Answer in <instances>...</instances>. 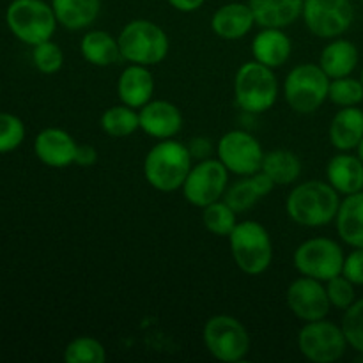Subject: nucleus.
Listing matches in <instances>:
<instances>
[{
  "mask_svg": "<svg viewBox=\"0 0 363 363\" xmlns=\"http://www.w3.org/2000/svg\"><path fill=\"white\" fill-rule=\"evenodd\" d=\"M342 275L354 286H363V248H354L350 255H346Z\"/></svg>",
  "mask_w": 363,
  "mask_h": 363,
  "instance_id": "37",
  "label": "nucleus"
},
{
  "mask_svg": "<svg viewBox=\"0 0 363 363\" xmlns=\"http://www.w3.org/2000/svg\"><path fill=\"white\" fill-rule=\"evenodd\" d=\"M340 202V194L328 181L311 179L296 184L289 191L286 199V211L298 225L318 229L335 222Z\"/></svg>",
  "mask_w": 363,
  "mask_h": 363,
  "instance_id": "1",
  "label": "nucleus"
},
{
  "mask_svg": "<svg viewBox=\"0 0 363 363\" xmlns=\"http://www.w3.org/2000/svg\"><path fill=\"white\" fill-rule=\"evenodd\" d=\"M342 247L332 238L318 236L303 241L294 250L293 264L303 277L328 282L333 277L340 275L344 268Z\"/></svg>",
  "mask_w": 363,
  "mask_h": 363,
  "instance_id": "9",
  "label": "nucleus"
},
{
  "mask_svg": "<svg viewBox=\"0 0 363 363\" xmlns=\"http://www.w3.org/2000/svg\"><path fill=\"white\" fill-rule=\"evenodd\" d=\"M326 179L340 195H353L363 191V162L360 156L339 151L326 165Z\"/></svg>",
  "mask_w": 363,
  "mask_h": 363,
  "instance_id": "19",
  "label": "nucleus"
},
{
  "mask_svg": "<svg viewBox=\"0 0 363 363\" xmlns=\"http://www.w3.org/2000/svg\"><path fill=\"white\" fill-rule=\"evenodd\" d=\"M286 301L289 311L305 323L325 319L332 308L325 282L303 275L289 284Z\"/></svg>",
  "mask_w": 363,
  "mask_h": 363,
  "instance_id": "14",
  "label": "nucleus"
},
{
  "mask_svg": "<svg viewBox=\"0 0 363 363\" xmlns=\"http://www.w3.org/2000/svg\"><path fill=\"white\" fill-rule=\"evenodd\" d=\"M250 179H252V183H254V186H255V190H257V194L261 195V199L262 197H268V195L273 191V188L277 186V184L273 183L272 177H269L266 172H262V170H259V172L252 174Z\"/></svg>",
  "mask_w": 363,
  "mask_h": 363,
  "instance_id": "40",
  "label": "nucleus"
},
{
  "mask_svg": "<svg viewBox=\"0 0 363 363\" xmlns=\"http://www.w3.org/2000/svg\"><path fill=\"white\" fill-rule=\"evenodd\" d=\"M340 240L353 248H363V191L346 195L335 218Z\"/></svg>",
  "mask_w": 363,
  "mask_h": 363,
  "instance_id": "24",
  "label": "nucleus"
},
{
  "mask_svg": "<svg viewBox=\"0 0 363 363\" xmlns=\"http://www.w3.org/2000/svg\"><path fill=\"white\" fill-rule=\"evenodd\" d=\"M80 53L89 64L98 67H108L123 59L119 39L106 30L85 32L80 41Z\"/></svg>",
  "mask_w": 363,
  "mask_h": 363,
  "instance_id": "26",
  "label": "nucleus"
},
{
  "mask_svg": "<svg viewBox=\"0 0 363 363\" xmlns=\"http://www.w3.org/2000/svg\"><path fill=\"white\" fill-rule=\"evenodd\" d=\"M360 80H362V84H363V69H362V74H360Z\"/></svg>",
  "mask_w": 363,
  "mask_h": 363,
  "instance_id": "43",
  "label": "nucleus"
},
{
  "mask_svg": "<svg viewBox=\"0 0 363 363\" xmlns=\"http://www.w3.org/2000/svg\"><path fill=\"white\" fill-rule=\"evenodd\" d=\"M32 62L43 74H55L64 66V52L52 39L32 46Z\"/></svg>",
  "mask_w": 363,
  "mask_h": 363,
  "instance_id": "33",
  "label": "nucleus"
},
{
  "mask_svg": "<svg viewBox=\"0 0 363 363\" xmlns=\"http://www.w3.org/2000/svg\"><path fill=\"white\" fill-rule=\"evenodd\" d=\"M358 62H360V52L357 45L350 39L335 38L330 39L328 45L321 50L318 64L328 74L330 80H335L353 74Z\"/></svg>",
  "mask_w": 363,
  "mask_h": 363,
  "instance_id": "22",
  "label": "nucleus"
},
{
  "mask_svg": "<svg viewBox=\"0 0 363 363\" xmlns=\"http://www.w3.org/2000/svg\"><path fill=\"white\" fill-rule=\"evenodd\" d=\"M255 18L248 2H229L220 6L211 16V28L220 39L238 41L250 34Z\"/></svg>",
  "mask_w": 363,
  "mask_h": 363,
  "instance_id": "18",
  "label": "nucleus"
},
{
  "mask_svg": "<svg viewBox=\"0 0 363 363\" xmlns=\"http://www.w3.org/2000/svg\"><path fill=\"white\" fill-rule=\"evenodd\" d=\"M57 21L67 30H84L99 16L101 0H50Z\"/></svg>",
  "mask_w": 363,
  "mask_h": 363,
  "instance_id": "25",
  "label": "nucleus"
},
{
  "mask_svg": "<svg viewBox=\"0 0 363 363\" xmlns=\"http://www.w3.org/2000/svg\"><path fill=\"white\" fill-rule=\"evenodd\" d=\"M25 124L18 116L9 112H0V155L13 152L23 144Z\"/></svg>",
  "mask_w": 363,
  "mask_h": 363,
  "instance_id": "34",
  "label": "nucleus"
},
{
  "mask_svg": "<svg viewBox=\"0 0 363 363\" xmlns=\"http://www.w3.org/2000/svg\"><path fill=\"white\" fill-rule=\"evenodd\" d=\"M99 126L108 137L112 138H126L131 137L137 130H140V121H138L137 108L124 105H113L101 113Z\"/></svg>",
  "mask_w": 363,
  "mask_h": 363,
  "instance_id": "28",
  "label": "nucleus"
},
{
  "mask_svg": "<svg viewBox=\"0 0 363 363\" xmlns=\"http://www.w3.org/2000/svg\"><path fill=\"white\" fill-rule=\"evenodd\" d=\"M191 162L186 144L176 138L158 140L144 158V177L155 190L170 194L183 188Z\"/></svg>",
  "mask_w": 363,
  "mask_h": 363,
  "instance_id": "2",
  "label": "nucleus"
},
{
  "mask_svg": "<svg viewBox=\"0 0 363 363\" xmlns=\"http://www.w3.org/2000/svg\"><path fill=\"white\" fill-rule=\"evenodd\" d=\"M190 149V155L194 160H208L211 158L213 152V142L208 137H195L194 140H190V144H186Z\"/></svg>",
  "mask_w": 363,
  "mask_h": 363,
  "instance_id": "38",
  "label": "nucleus"
},
{
  "mask_svg": "<svg viewBox=\"0 0 363 363\" xmlns=\"http://www.w3.org/2000/svg\"><path fill=\"white\" fill-rule=\"evenodd\" d=\"M357 152H358V156H360V160L363 162V138H362V142L360 144H358V147H357Z\"/></svg>",
  "mask_w": 363,
  "mask_h": 363,
  "instance_id": "42",
  "label": "nucleus"
},
{
  "mask_svg": "<svg viewBox=\"0 0 363 363\" xmlns=\"http://www.w3.org/2000/svg\"><path fill=\"white\" fill-rule=\"evenodd\" d=\"M98 162V151L94 145L91 144H78L77 156H74V163L80 167H92Z\"/></svg>",
  "mask_w": 363,
  "mask_h": 363,
  "instance_id": "39",
  "label": "nucleus"
},
{
  "mask_svg": "<svg viewBox=\"0 0 363 363\" xmlns=\"http://www.w3.org/2000/svg\"><path fill=\"white\" fill-rule=\"evenodd\" d=\"M362 2H363V0H362Z\"/></svg>",
  "mask_w": 363,
  "mask_h": 363,
  "instance_id": "44",
  "label": "nucleus"
},
{
  "mask_svg": "<svg viewBox=\"0 0 363 363\" xmlns=\"http://www.w3.org/2000/svg\"><path fill=\"white\" fill-rule=\"evenodd\" d=\"M179 13H195L204 6L206 0H167Z\"/></svg>",
  "mask_w": 363,
  "mask_h": 363,
  "instance_id": "41",
  "label": "nucleus"
},
{
  "mask_svg": "<svg viewBox=\"0 0 363 363\" xmlns=\"http://www.w3.org/2000/svg\"><path fill=\"white\" fill-rule=\"evenodd\" d=\"M121 55L130 64L156 66L163 62L170 52V39L158 23L151 20L128 21L117 35Z\"/></svg>",
  "mask_w": 363,
  "mask_h": 363,
  "instance_id": "4",
  "label": "nucleus"
},
{
  "mask_svg": "<svg viewBox=\"0 0 363 363\" xmlns=\"http://www.w3.org/2000/svg\"><path fill=\"white\" fill-rule=\"evenodd\" d=\"M6 23L18 41L35 46L53 38L59 21L52 4L45 0H11Z\"/></svg>",
  "mask_w": 363,
  "mask_h": 363,
  "instance_id": "6",
  "label": "nucleus"
},
{
  "mask_svg": "<svg viewBox=\"0 0 363 363\" xmlns=\"http://www.w3.org/2000/svg\"><path fill=\"white\" fill-rule=\"evenodd\" d=\"M229 247L234 262L245 275H262L272 266V236L262 223L254 220L238 223L229 236Z\"/></svg>",
  "mask_w": 363,
  "mask_h": 363,
  "instance_id": "5",
  "label": "nucleus"
},
{
  "mask_svg": "<svg viewBox=\"0 0 363 363\" xmlns=\"http://www.w3.org/2000/svg\"><path fill=\"white\" fill-rule=\"evenodd\" d=\"M78 144L62 128H45L34 138V155L50 169H66L74 163Z\"/></svg>",
  "mask_w": 363,
  "mask_h": 363,
  "instance_id": "16",
  "label": "nucleus"
},
{
  "mask_svg": "<svg viewBox=\"0 0 363 363\" xmlns=\"http://www.w3.org/2000/svg\"><path fill=\"white\" fill-rule=\"evenodd\" d=\"M202 223L208 233L229 238L240 222H238V213L222 199L202 208Z\"/></svg>",
  "mask_w": 363,
  "mask_h": 363,
  "instance_id": "29",
  "label": "nucleus"
},
{
  "mask_svg": "<svg viewBox=\"0 0 363 363\" xmlns=\"http://www.w3.org/2000/svg\"><path fill=\"white\" fill-rule=\"evenodd\" d=\"M340 326H342L347 344L363 354V298L354 301L347 311H344Z\"/></svg>",
  "mask_w": 363,
  "mask_h": 363,
  "instance_id": "35",
  "label": "nucleus"
},
{
  "mask_svg": "<svg viewBox=\"0 0 363 363\" xmlns=\"http://www.w3.org/2000/svg\"><path fill=\"white\" fill-rule=\"evenodd\" d=\"M223 201L240 215V213L250 211L261 201V195L255 190L250 176H245L243 179L236 181L234 184L227 186L225 194H223Z\"/></svg>",
  "mask_w": 363,
  "mask_h": 363,
  "instance_id": "32",
  "label": "nucleus"
},
{
  "mask_svg": "<svg viewBox=\"0 0 363 363\" xmlns=\"http://www.w3.org/2000/svg\"><path fill=\"white\" fill-rule=\"evenodd\" d=\"M328 99L333 105L340 106H358L363 101V84L362 80H357L350 77L335 78L330 82Z\"/></svg>",
  "mask_w": 363,
  "mask_h": 363,
  "instance_id": "31",
  "label": "nucleus"
},
{
  "mask_svg": "<svg viewBox=\"0 0 363 363\" xmlns=\"http://www.w3.org/2000/svg\"><path fill=\"white\" fill-rule=\"evenodd\" d=\"M255 23L262 28H287L301 18L303 0H248Z\"/></svg>",
  "mask_w": 363,
  "mask_h": 363,
  "instance_id": "21",
  "label": "nucleus"
},
{
  "mask_svg": "<svg viewBox=\"0 0 363 363\" xmlns=\"http://www.w3.org/2000/svg\"><path fill=\"white\" fill-rule=\"evenodd\" d=\"M325 286L330 305L337 311H347L357 301V289H354L357 286L350 279H346L342 273L325 282Z\"/></svg>",
  "mask_w": 363,
  "mask_h": 363,
  "instance_id": "36",
  "label": "nucleus"
},
{
  "mask_svg": "<svg viewBox=\"0 0 363 363\" xmlns=\"http://www.w3.org/2000/svg\"><path fill=\"white\" fill-rule=\"evenodd\" d=\"M330 82L332 80L319 64H298L284 80V98L296 113H314L328 99Z\"/></svg>",
  "mask_w": 363,
  "mask_h": 363,
  "instance_id": "7",
  "label": "nucleus"
},
{
  "mask_svg": "<svg viewBox=\"0 0 363 363\" xmlns=\"http://www.w3.org/2000/svg\"><path fill=\"white\" fill-rule=\"evenodd\" d=\"M347 346L342 326L326 318L305 323L298 333V347L308 362L333 363L344 357Z\"/></svg>",
  "mask_w": 363,
  "mask_h": 363,
  "instance_id": "10",
  "label": "nucleus"
},
{
  "mask_svg": "<svg viewBox=\"0 0 363 363\" xmlns=\"http://www.w3.org/2000/svg\"><path fill=\"white\" fill-rule=\"evenodd\" d=\"M301 18L315 38L335 39L351 28L354 7L351 0H303Z\"/></svg>",
  "mask_w": 363,
  "mask_h": 363,
  "instance_id": "11",
  "label": "nucleus"
},
{
  "mask_svg": "<svg viewBox=\"0 0 363 363\" xmlns=\"http://www.w3.org/2000/svg\"><path fill=\"white\" fill-rule=\"evenodd\" d=\"M261 170L272 177L277 186H289L300 179L301 162L289 149H272L264 155Z\"/></svg>",
  "mask_w": 363,
  "mask_h": 363,
  "instance_id": "27",
  "label": "nucleus"
},
{
  "mask_svg": "<svg viewBox=\"0 0 363 363\" xmlns=\"http://www.w3.org/2000/svg\"><path fill=\"white\" fill-rule=\"evenodd\" d=\"M202 340L211 357L225 363L245 360L252 346L250 333L243 323L227 314L213 315L206 321Z\"/></svg>",
  "mask_w": 363,
  "mask_h": 363,
  "instance_id": "8",
  "label": "nucleus"
},
{
  "mask_svg": "<svg viewBox=\"0 0 363 363\" xmlns=\"http://www.w3.org/2000/svg\"><path fill=\"white\" fill-rule=\"evenodd\" d=\"M229 186V170L218 158L201 160L188 172L183 184V195L195 208H206L222 201Z\"/></svg>",
  "mask_w": 363,
  "mask_h": 363,
  "instance_id": "12",
  "label": "nucleus"
},
{
  "mask_svg": "<svg viewBox=\"0 0 363 363\" xmlns=\"http://www.w3.org/2000/svg\"><path fill=\"white\" fill-rule=\"evenodd\" d=\"M155 74L147 66L140 64H130L121 71L117 78V96L121 103L131 108L140 110L142 106L147 105L155 96Z\"/></svg>",
  "mask_w": 363,
  "mask_h": 363,
  "instance_id": "17",
  "label": "nucleus"
},
{
  "mask_svg": "<svg viewBox=\"0 0 363 363\" xmlns=\"http://www.w3.org/2000/svg\"><path fill=\"white\" fill-rule=\"evenodd\" d=\"M330 142L337 151H353L363 138V110L344 106L333 116L328 130Z\"/></svg>",
  "mask_w": 363,
  "mask_h": 363,
  "instance_id": "23",
  "label": "nucleus"
},
{
  "mask_svg": "<svg viewBox=\"0 0 363 363\" xmlns=\"http://www.w3.org/2000/svg\"><path fill=\"white\" fill-rule=\"evenodd\" d=\"M62 358L66 363H105L106 350L94 337L82 335L67 344Z\"/></svg>",
  "mask_w": 363,
  "mask_h": 363,
  "instance_id": "30",
  "label": "nucleus"
},
{
  "mask_svg": "<svg viewBox=\"0 0 363 363\" xmlns=\"http://www.w3.org/2000/svg\"><path fill=\"white\" fill-rule=\"evenodd\" d=\"M140 130L156 140L174 138L183 130V113L167 99H151L138 110Z\"/></svg>",
  "mask_w": 363,
  "mask_h": 363,
  "instance_id": "15",
  "label": "nucleus"
},
{
  "mask_svg": "<svg viewBox=\"0 0 363 363\" xmlns=\"http://www.w3.org/2000/svg\"><path fill=\"white\" fill-rule=\"evenodd\" d=\"M264 155L261 142L245 130L227 131L216 144V156L220 162L229 172L241 177L259 172Z\"/></svg>",
  "mask_w": 363,
  "mask_h": 363,
  "instance_id": "13",
  "label": "nucleus"
},
{
  "mask_svg": "<svg viewBox=\"0 0 363 363\" xmlns=\"http://www.w3.org/2000/svg\"><path fill=\"white\" fill-rule=\"evenodd\" d=\"M279 91L275 69L257 60H248L236 71L234 99L245 113L257 116L272 110L279 99Z\"/></svg>",
  "mask_w": 363,
  "mask_h": 363,
  "instance_id": "3",
  "label": "nucleus"
},
{
  "mask_svg": "<svg viewBox=\"0 0 363 363\" xmlns=\"http://www.w3.org/2000/svg\"><path fill=\"white\" fill-rule=\"evenodd\" d=\"M293 52V43L289 35L284 32V28H262L257 32L252 41V57L257 62L279 69L289 60Z\"/></svg>",
  "mask_w": 363,
  "mask_h": 363,
  "instance_id": "20",
  "label": "nucleus"
}]
</instances>
